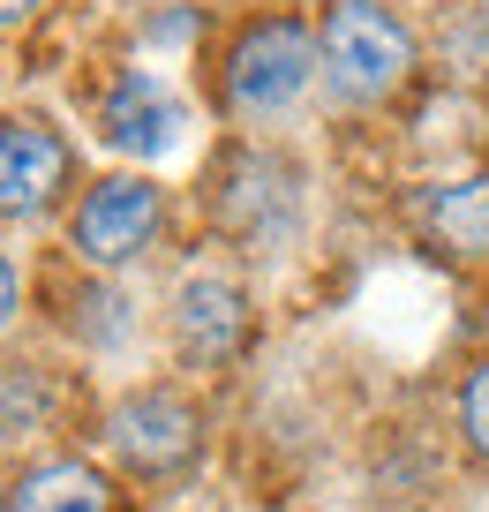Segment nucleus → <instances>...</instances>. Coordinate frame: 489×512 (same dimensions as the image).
Returning <instances> with one entry per match:
<instances>
[{"label":"nucleus","mask_w":489,"mask_h":512,"mask_svg":"<svg viewBox=\"0 0 489 512\" xmlns=\"http://www.w3.org/2000/svg\"><path fill=\"white\" fill-rule=\"evenodd\" d=\"M16 512H106V482L76 460H53L38 475H23L16 490Z\"/></svg>","instance_id":"9"},{"label":"nucleus","mask_w":489,"mask_h":512,"mask_svg":"<svg viewBox=\"0 0 489 512\" xmlns=\"http://www.w3.org/2000/svg\"><path fill=\"white\" fill-rule=\"evenodd\" d=\"M316 61L347 98H392L414 68V38L399 16H384L377 0H339L324 16V38H316Z\"/></svg>","instance_id":"1"},{"label":"nucleus","mask_w":489,"mask_h":512,"mask_svg":"<svg viewBox=\"0 0 489 512\" xmlns=\"http://www.w3.org/2000/svg\"><path fill=\"white\" fill-rule=\"evenodd\" d=\"M459 422H467V437H474V452L489 460V362L467 377V392H459Z\"/></svg>","instance_id":"11"},{"label":"nucleus","mask_w":489,"mask_h":512,"mask_svg":"<svg viewBox=\"0 0 489 512\" xmlns=\"http://www.w3.org/2000/svg\"><path fill=\"white\" fill-rule=\"evenodd\" d=\"M309 76H316L309 31L279 16V23H256L234 46V61H226V98H234V113H249V121H271V113H286L309 91Z\"/></svg>","instance_id":"2"},{"label":"nucleus","mask_w":489,"mask_h":512,"mask_svg":"<svg viewBox=\"0 0 489 512\" xmlns=\"http://www.w3.org/2000/svg\"><path fill=\"white\" fill-rule=\"evenodd\" d=\"M31 8H38V0H0V31H16V23L31 16Z\"/></svg>","instance_id":"13"},{"label":"nucleus","mask_w":489,"mask_h":512,"mask_svg":"<svg viewBox=\"0 0 489 512\" xmlns=\"http://www.w3.org/2000/svg\"><path fill=\"white\" fill-rule=\"evenodd\" d=\"M53 415V384L31 362H0V437H31Z\"/></svg>","instance_id":"10"},{"label":"nucleus","mask_w":489,"mask_h":512,"mask_svg":"<svg viewBox=\"0 0 489 512\" xmlns=\"http://www.w3.org/2000/svg\"><path fill=\"white\" fill-rule=\"evenodd\" d=\"M151 234H158V189L136 181V174L98 181L76 204V249L91 256V264H128Z\"/></svg>","instance_id":"3"},{"label":"nucleus","mask_w":489,"mask_h":512,"mask_svg":"<svg viewBox=\"0 0 489 512\" xmlns=\"http://www.w3.org/2000/svg\"><path fill=\"white\" fill-rule=\"evenodd\" d=\"M68 144L46 121H0V219H31L61 196Z\"/></svg>","instance_id":"5"},{"label":"nucleus","mask_w":489,"mask_h":512,"mask_svg":"<svg viewBox=\"0 0 489 512\" xmlns=\"http://www.w3.org/2000/svg\"><path fill=\"white\" fill-rule=\"evenodd\" d=\"M422 234L437 256H489V174L474 181H444L422 196Z\"/></svg>","instance_id":"8"},{"label":"nucleus","mask_w":489,"mask_h":512,"mask_svg":"<svg viewBox=\"0 0 489 512\" xmlns=\"http://www.w3.org/2000/svg\"><path fill=\"white\" fill-rule=\"evenodd\" d=\"M174 324H181V347H189L196 362H226V354L241 347V332H249L241 287H234V279H211V272H196L189 287L174 294Z\"/></svg>","instance_id":"7"},{"label":"nucleus","mask_w":489,"mask_h":512,"mask_svg":"<svg viewBox=\"0 0 489 512\" xmlns=\"http://www.w3.org/2000/svg\"><path fill=\"white\" fill-rule=\"evenodd\" d=\"M113 452L143 475H166L196 452V407L181 392H136L113 407Z\"/></svg>","instance_id":"4"},{"label":"nucleus","mask_w":489,"mask_h":512,"mask_svg":"<svg viewBox=\"0 0 489 512\" xmlns=\"http://www.w3.org/2000/svg\"><path fill=\"white\" fill-rule=\"evenodd\" d=\"M106 144L128 151V159H158V151H174L181 144V106L166 83L151 76H121L106 98Z\"/></svg>","instance_id":"6"},{"label":"nucleus","mask_w":489,"mask_h":512,"mask_svg":"<svg viewBox=\"0 0 489 512\" xmlns=\"http://www.w3.org/2000/svg\"><path fill=\"white\" fill-rule=\"evenodd\" d=\"M16 317V264H8V256H0V324Z\"/></svg>","instance_id":"12"},{"label":"nucleus","mask_w":489,"mask_h":512,"mask_svg":"<svg viewBox=\"0 0 489 512\" xmlns=\"http://www.w3.org/2000/svg\"><path fill=\"white\" fill-rule=\"evenodd\" d=\"M0 512H8V505H0Z\"/></svg>","instance_id":"14"}]
</instances>
